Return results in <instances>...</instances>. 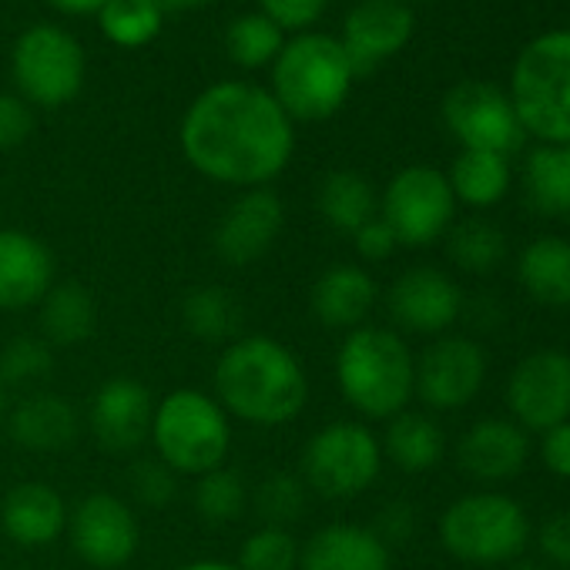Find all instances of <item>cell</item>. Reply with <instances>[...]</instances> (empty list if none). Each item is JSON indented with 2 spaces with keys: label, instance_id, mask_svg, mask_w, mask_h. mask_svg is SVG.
<instances>
[{
  "label": "cell",
  "instance_id": "obj_1",
  "mask_svg": "<svg viewBox=\"0 0 570 570\" xmlns=\"http://www.w3.org/2000/svg\"><path fill=\"white\" fill-rule=\"evenodd\" d=\"M178 141L198 175L245 191L285 171L296 151V125L268 88L218 81L188 105Z\"/></svg>",
  "mask_w": 570,
  "mask_h": 570
},
{
  "label": "cell",
  "instance_id": "obj_2",
  "mask_svg": "<svg viewBox=\"0 0 570 570\" xmlns=\"http://www.w3.org/2000/svg\"><path fill=\"white\" fill-rule=\"evenodd\" d=\"M218 406L248 426L293 423L309 400V380L299 356L272 336H238L215 363Z\"/></svg>",
  "mask_w": 570,
  "mask_h": 570
},
{
  "label": "cell",
  "instance_id": "obj_3",
  "mask_svg": "<svg viewBox=\"0 0 570 570\" xmlns=\"http://www.w3.org/2000/svg\"><path fill=\"white\" fill-rule=\"evenodd\" d=\"M336 383L360 416L393 420L416 396V356L400 333L360 326L336 353Z\"/></svg>",
  "mask_w": 570,
  "mask_h": 570
},
{
  "label": "cell",
  "instance_id": "obj_4",
  "mask_svg": "<svg viewBox=\"0 0 570 570\" xmlns=\"http://www.w3.org/2000/svg\"><path fill=\"white\" fill-rule=\"evenodd\" d=\"M356 71L340 45V38L303 31L285 41L272 61V98L296 121H326L333 118L350 91Z\"/></svg>",
  "mask_w": 570,
  "mask_h": 570
},
{
  "label": "cell",
  "instance_id": "obj_5",
  "mask_svg": "<svg viewBox=\"0 0 570 570\" xmlns=\"http://www.w3.org/2000/svg\"><path fill=\"white\" fill-rule=\"evenodd\" d=\"M510 101L523 135L540 145H570V28L523 45L510 71Z\"/></svg>",
  "mask_w": 570,
  "mask_h": 570
},
{
  "label": "cell",
  "instance_id": "obj_6",
  "mask_svg": "<svg viewBox=\"0 0 570 570\" xmlns=\"http://www.w3.org/2000/svg\"><path fill=\"white\" fill-rule=\"evenodd\" d=\"M148 443L178 476H202L225 466L232 450V416L202 390H175L155 403Z\"/></svg>",
  "mask_w": 570,
  "mask_h": 570
},
{
  "label": "cell",
  "instance_id": "obj_7",
  "mask_svg": "<svg viewBox=\"0 0 570 570\" xmlns=\"http://www.w3.org/2000/svg\"><path fill=\"white\" fill-rule=\"evenodd\" d=\"M530 540L523 507L497 490H476L453 500L440 517V543L463 563L493 567L517 560Z\"/></svg>",
  "mask_w": 570,
  "mask_h": 570
},
{
  "label": "cell",
  "instance_id": "obj_8",
  "mask_svg": "<svg viewBox=\"0 0 570 570\" xmlns=\"http://www.w3.org/2000/svg\"><path fill=\"white\" fill-rule=\"evenodd\" d=\"M383 470L380 436L356 420H336L316 430L303 450V483L326 500L366 493Z\"/></svg>",
  "mask_w": 570,
  "mask_h": 570
},
{
  "label": "cell",
  "instance_id": "obj_9",
  "mask_svg": "<svg viewBox=\"0 0 570 570\" xmlns=\"http://www.w3.org/2000/svg\"><path fill=\"white\" fill-rule=\"evenodd\" d=\"M14 85L28 105L61 108L85 88V51L58 24H35L14 45Z\"/></svg>",
  "mask_w": 570,
  "mask_h": 570
},
{
  "label": "cell",
  "instance_id": "obj_10",
  "mask_svg": "<svg viewBox=\"0 0 570 570\" xmlns=\"http://www.w3.org/2000/svg\"><path fill=\"white\" fill-rule=\"evenodd\" d=\"M456 198L440 168L410 165L396 171L380 198V218L406 248H426L453 225Z\"/></svg>",
  "mask_w": 570,
  "mask_h": 570
},
{
  "label": "cell",
  "instance_id": "obj_11",
  "mask_svg": "<svg viewBox=\"0 0 570 570\" xmlns=\"http://www.w3.org/2000/svg\"><path fill=\"white\" fill-rule=\"evenodd\" d=\"M443 121L463 151L510 155L523 141L520 118L507 91L490 81H463L443 98Z\"/></svg>",
  "mask_w": 570,
  "mask_h": 570
},
{
  "label": "cell",
  "instance_id": "obj_12",
  "mask_svg": "<svg viewBox=\"0 0 570 570\" xmlns=\"http://www.w3.org/2000/svg\"><path fill=\"white\" fill-rule=\"evenodd\" d=\"M507 406L520 430L547 433L570 420V353L533 350L507 380Z\"/></svg>",
  "mask_w": 570,
  "mask_h": 570
},
{
  "label": "cell",
  "instance_id": "obj_13",
  "mask_svg": "<svg viewBox=\"0 0 570 570\" xmlns=\"http://www.w3.org/2000/svg\"><path fill=\"white\" fill-rule=\"evenodd\" d=\"M68 537L75 553L95 570L125 567L141 543V527L131 510L115 493H88L68 510Z\"/></svg>",
  "mask_w": 570,
  "mask_h": 570
},
{
  "label": "cell",
  "instance_id": "obj_14",
  "mask_svg": "<svg viewBox=\"0 0 570 570\" xmlns=\"http://www.w3.org/2000/svg\"><path fill=\"white\" fill-rule=\"evenodd\" d=\"M487 383V353L466 336H436L416 360V396L440 413L463 410Z\"/></svg>",
  "mask_w": 570,
  "mask_h": 570
},
{
  "label": "cell",
  "instance_id": "obj_15",
  "mask_svg": "<svg viewBox=\"0 0 570 570\" xmlns=\"http://www.w3.org/2000/svg\"><path fill=\"white\" fill-rule=\"evenodd\" d=\"M386 309H390V320L406 333L446 336V330L463 313V293L446 272L433 265H416V268H406L390 285Z\"/></svg>",
  "mask_w": 570,
  "mask_h": 570
},
{
  "label": "cell",
  "instance_id": "obj_16",
  "mask_svg": "<svg viewBox=\"0 0 570 570\" xmlns=\"http://www.w3.org/2000/svg\"><path fill=\"white\" fill-rule=\"evenodd\" d=\"M285 225L282 198L265 188H245L218 218L212 245L225 265H252L278 242Z\"/></svg>",
  "mask_w": 570,
  "mask_h": 570
},
{
  "label": "cell",
  "instance_id": "obj_17",
  "mask_svg": "<svg viewBox=\"0 0 570 570\" xmlns=\"http://www.w3.org/2000/svg\"><path fill=\"white\" fill-rule=\"evenodd\" d=\"M416 18L406 0H360L343 21V51L356 78L373 75L386 58L400 55L413 38Z\"/></svg>",
  "mask_w": 570,
  "mask_h": 570
},
{
  "label": "cell",
  "instance_id": "obj_18",
  "mask_svg": "<svg viewBox=\"0 0 570 570\" xmlns=\"http://www.w3.org/2000/svg\"><path fill=\"white\" fill-rule=\"evenodd\" d=\"M151 416L155 400L148 386L135 376H111L91 400L88 426L108 453H135L151 436Z\"/></svg>",
  "mask_w": 570,
  "mask_h": 570
},
{
  "label": "cell",
  "instance_id": "obj_19",
  "mask_svg": "<svg viewBox=\"0 0 570 570\" xmlns=\"http://www.w3.org/2000/svg\"><path fill=\"white\" fill-rule=\"evenodd\" d=\"M51 248L21 228H0V313H24L41 306L55 285Z\"/></svg>",
  "mask_w": 570,
  "mask_h": 570
},
{
  "label": "cell",
  "instance_id": "obj_20",
  "mask_svg": "<svg viewBox=\"0 0 570 570\" xmlns=\"http://www.w3.org/2000/svg\"><path fill=\"white\" fill-rule=\"evenodd\" d=\"M527 453H530L527 430L500 416L476 420L456 443L460 470L480 483H503L517 476L527 463Z\"/></svg>",
  "mask_w": 570,
  "mask_h": 570
},
{
  "label": "cell",
  "instance_id": "obj_21",
  "mask_svg": "<svg viewBox=\"0 0 570 570\" xmlns=\"http://www.w3.org/2000/svg\"><path fill=\"white\" fill-rule=\"evenodd\" d=\"M376 299H380L376 278L356 262H340L316 278L309 293V309L323 330L353 333L366 326V316L373 313Z\"/></svg>",
  "mask_w": 570,
  "mask_h": 570
},
{
  "label": "cell",
  "instance_id": "obj_22",
  "mask_svg": "<svg viewBox=\"0 0 570 570\" xmlns=\"http://www.w3.org/2000/svg\"><path fill=\"white\" fill-rule=\"evenodd\" d=\"M0 527L18 547H51L68 530V503L45 480L14 483L0 500Z\"/></svg>",
  "mask_w": 570,
  "mask_h": 570
},
{
  "label": "cell",
  "instance_id": "obj_23",
  "mask_svg": "<svg viewBox=\"0 0 570 570\" xmlns=\"http://www.w3.org/2000/svg\"><path fill=\"white\" fill-rule=\"evenodd\" d=\"M299 570H390V547L373 527L330 523L299 547Z\"/></svg>",
  "mask_w": 570,
  "mask_h": 570
},
{
  "label": "cell",
  "instance_id": "obj_24",
  "mask_svg": "<svg viewBox=\"0 0 570 570\" xmlns=\"http://www.w3.org/2000/svg\"><path fill=\"white\" fill-rule=\"evenodd\" d=\"M8 430H11V440L18 446L51 453V450H65V446H71L78 440L81 416H78V410H75V403L68 396L31 393L11 410Z\"/></svg>",
  "mask_w": 570,
  "mask_h": 570
},
{
  "label": "cell",
  "instance_id": "obj_25",
  "mask_svg": "<svg viewBox=\"0 0 570 570\" xmlns=\"http://www.w3.org/2000/svg\"><path fill=\"white\" fill-rule=\"evenodd\" d=\"M517 282L533 303L570 309V242L560 235L527 242L517 258Z\"/></svg>",
  "mask_w": 570,
  "mask_h": 570
},
{
  "label": "cell",
  "instance_id": "obj_26",
  "mask_svg": "<svg viewBox=\"0 0 570 570\" xmlns=\"http://www.w3.org/2000/svg\"><path fill=\"white\" fill-rule=\"evenodd\" d=\"M38 309H41V340L51 350L81 346L98 330L95 296L81 282H55Z\"/></svg>",
  "mask_w": 570,
  "mask_h": 570
},
{
  "label": "cell",
  "instance_id": "obj_27",
  "mask_svg": "<svg viewBox=\"0 0 570 570\" xmlns=\"http://www.w3.org/2000/svg\"><path fill=\"white\" fill-rule=\"evenodd\" d=\"M316 208L330 228H336L343 235H356L366 222H373L380 215V198L366 175H360L353 168H340L323 178V185L316 191Z\"/></svg>",
  "mask_w": 570,
  "mask_h": 570
},
{
  "label": "cell",
  "instance_id": "obj_28",
  "mask_svg": "<svg viewBox=\"0 0 570 570\" xmlns=\"http://www.w3.org/2000/svg\"><path fill=\"white\" fill-rule=\"evenodd\" d=\"M380 446L383 460H393V466H400L403 473H426L443 460L446 440L433 416L403 410L390 420Z\"/></svg>",
  "mask_w": 570,
  "mask_h": 570
},
{
  "label": "cell",
  "instance_id": "obj_29",
  "mask_svg": "<svg viewBox=\"0 0 570 570\" xmlns=\"http://www.w3.org/2000/svg\"><path fill=\"white\" fill-rule=\"evenodd\" d=\"M523 191L537 212L570 222V145H537L523 165Z\"/></svg>",
  "mask_w": 570,
  "mask_h": 570
},
{
  "label": "cell",
  "instance_id": "obj_30",
  "mask_svg": "<svg viewBox=\"0 0 570 570\" xmlns=\"http://www.w3.org/2000/svg\"><path fill=\"white\" fill-rule=\"evenodd\" d=\"M510 161L493 151H460L446 175L453 198L470 208H493L510 191Z\"/></svg>",
  "mask_w": 570,
  "mask_h": 570
},
{
  "label": "cell",
  "instance_id": "obj_31",
  "mask_svg": "<svg viewBox=\"0 0 570 570\" xmlns=\"http://www.w3.org/2000/svg\"><path fill=\"white\" fill-rule=\"evenodd\" d=\"M181 323L202 343H232L242 330V303L225 285H198L181 299Z\"/></svg>",
  "mask_w": 570,
  "mask_h": 570
},
{
  "label": "cell",
  "instance_id": "obj_32",
  "mask_svg": "<svg viewBox=\"0 0 570 570\" xmlns=\"http://www.w3.org/2000/svg\"><path fill=\"white\" fill-rule=\"evenodd\" d=\"M98 28L111 45L135 51L161 35L165 14L155 0H105V8L98 11Z\"/></svg>",
  "mask_w": 570,
  "mask_h": 570
},
{
  "label": "cell",
  "instance_id": "obj_33",
  "mask_svg": "<svg viewBox=\"0 0 570 570\" xmlns=\"http://www.w3.org/2000/svg\"><path fill=\"white\" fill-rule=\"evenodd\" d=\"M446 252H450L456 268L473 272V275H487V272H493L503 262L507 235L493 222H487V218H466V222L450 225Z\"/></svg>",
  "mask_w": 570,
  "mask_h": 570
},
{
  "label": "cell",
  "instance_id": "obj_34",
  "mask_svg": "<svg viewBox=\"0 0 570 570\" xmlns=\"http://www.w3.org/2000/svg\"><path fill=\"white\" fill-rule=\"evenodd\" d=\"M285 38L265 14H242L225 31V51L238 68H265L278 58Z\"/></svg>",
  "mask_w": 570,
  "mask_h": 570
},
{
  "label": "cell",
  "instance_id": "obj_35",
  "mask_svg": "<svg viewBox=\"0 0 570 570\" xmlns=\"http://www.w3.org/2000/svg\"><path fill=\"white\" fill-rule=\"evenodd\" d=\"M245 503H248L245 480L232 466L208 470L195 483V510L202 513L205 523H232L242 517Z\"/></svg>",
  "mask_w": 570,
  "mask_h": 570
},
{
  "label": "cell",
  "instance_id": "obj_36",
  "mask_svg": "<svg viewBox=\"0 0 570 570\" xmlns=\"http://www.w3.org/2000/svg\"><path fill=\"white\" fill-rule=\"evenodd\" d=\"M306 500H309V487L303 483L299 473H272L255 490V510L265 527L289 530V523L303 517Z\"/></svg>",
  "mask_w": 570,
  "mask_h": 570
},
{
  "label": "cell",
  "instance_id": "obj_37",
  "mask_svg": "<svg viewBox=\"0 0 570 570\" xmlns=\"http://www.w3.org/2000/svg\"><path fill=\"white\" fill-rule=\"evenodd\" d=\"M242 570H299V543L285 527H258L245 537L238 560Z\"/></svg>",
  "mask_w": 570,
  "mask_h": 570
},
{
  "label": "cell",
  "instance_id": "obj_38",
  "mask_svg": "<svg viewBox=\"0 0 570 570\" xmlns=\"http://www.w3.org/2000/svg\"><path fill=\"white\" fill-rule=\"evenodd\" d=\"M55 370V350L38 336H18L0 350V383L8 386H28L41 383Z\"/></svg>",
  "mask_w": 570,
  "mask_h": 570
},
{
  "label": "cell",
  "instance_id": "obj_39",
  "mask_svg": "<svg viewBox=\"0 0 570 570\" xmlns=\"http://www.w3.org/2000/svg\"><path fill=\"white\" fill-rule=\"evenodd\" d=\"M131 490L145 507H165L178 493V473L168 470L158 456H141L128 470Z\"/></svg>",
  "mask_w": 570,
  "mask_h": 570
},
{
  "label": "cell",
  "instance_id": "obj_40",
  "mask_svg": "<svg viewBox=\"0 0 570 570\" xmlns=\"http://www.w3.org/2000/svg\"><path fill=\"white\" fill-rule=\"evenodd\" d=\"M258 14H265L282 31H309L330 8V0H258Z\"/></svg>",
  "mask_w": 570,
  "mask_h": 570
},
{
  "label": "cell",
  "instance_id": "obj_41",
  "mask_svg": "<svg viewBox=\"0 0 570 570\" xmlns=\"http://www.w3.org/2000/svg\"><path fill=\"white\" fill-rule=\"evenodd\" d=\"M35 131V111L18 95H0V151L24 145Z\"/></svg>",
  "mask_w": 570,
  "mask_h": 570
},
{
  "label": "cell",
  "instance_id": "obj_42",
  "mask_svg": "<svg viewBox=\"0 0 570 570\" xmlns=\"http://www.w3.org/2000/svg\"><path fill=\"white\" fill-rule=\"evenodd\" d=\"M537 547L547 557V563L570 570V507L557 510L553 517L543 520V527L537 533Z\"/></svg>",
  "mask_w": 570,
  "mask_h": 570
},
{
  "label": "cell",
  "instance_id": "obj_43",
  "mask_svg": "<svg viewBox=\"0 0 570 570\" xmlns=\"http://www.w3.org/2000/svg\"><path fill=\"white\" fill-rule=\"evenodd\" d=\"M353 245H356L360 258H366V262H386V258L400 248L393 228H390L380 215H376L373 222H366V225L353 235Z\"/></svg>",
  "mask_w": 570,
  "mask_h": 570
},
{
  "label": "cell",
  "instance_id": "obj_44",
  "mask_svg": "<svg viewBox=\"0 0 570 570\" xmlns=\"http://www.w3.org/2000/svg\"><path fill=\"white\" fill-rule=\"evenodd\" d=\"M540 460L543 466L560 476V480H570V420L567 423H557L543 433L540 440Z\"/></svg>",
  "mask_w": 570,
  "mask_h": 570
},
{
  "label": "cell",
  "instance_id": "obj_45",
  "mask_svg": "<svg viewBox=\"0 0 570 570\" xmlns=\"http://www.w3.org/2000/svg\"><path fill=\"white\" fill-rule=\"evenodd\" d=\"M413 523H416V517H413V507L410 503H403V500H393V503H386L383 507V513H380V520H376V533H380V540L390 547V543H403L410 533H413Z\"/></svg>",
  "mask_w": 570,
  "mask_h": 570
},
{
  "label": "cell",
  "instance_id": "obj_46",
  "mask_svg": "<svg viewBox=\"0 0 570 570\" xmlns=\"http://www.w3.org/2000/svg\"><path fill=\"white\" fill-rule=\"evenodd\" d=\"M48 4L61 14H98L105 0H48Z\"/></svg>",
  "mask_w": 570,
  "mask_h": 570
},
{
  "label": "cell",
  "instance_id": "obj_47",
  "mask_svg": "<svg viewBox=\"0 0 570 570\" xmlns=\"http://www.w3.org/2000/svg\"><path fill=\"white\" fill-rule=\"evenodd\" d=\"M155 4L161 8V14H181V11H198V8H205L208 0H155Z\"/></svg>",
  "mask_w": 570,
  "mask_h": 570
},
{
  "label": "cell",
  "instance_id": "obj_48",
  "mask_svg": "<svg viewBox=\"0 0 570 570\" xmlns=\"http://www.w3.org/2000/svg\"><path fill=\"white\" fill-rule=\"evenodd\" d=\"M181 570H242V567L228 560H195V563H185Z\"/></svg>",
  "mask_w": 570,
  "mask_h": 570
},
{
  "label": "cell",
  "instance_id": "obj_49",
  "mask_svg": "<svg viewBox=\"0 0 570 570\" xmlns=\"http://www.w3.org/2000/svg\"><path fill=\"white\" fill-rule=\"evenodd\" d=\"M4 410H8V390L0 383V423H4Z\"/></svg>",
  "mask_w": 570,
  "mask_h": 570
},
{
  "label": "cell",
  "instance_id": "obj_50",
  "mask_svg": "<svg viewBox=\"0 0 570 570\" xmlns=\"http://www.w3.org/2000/svg\"><path fill=\"white\" fill-rule=\"evenodd\" d=\"M513 570H547V567H540V563H533V560H527V563H517Z\"/></svg>",
  "mask_w": 570,
  "mask_h": 570
}]
</instances>
